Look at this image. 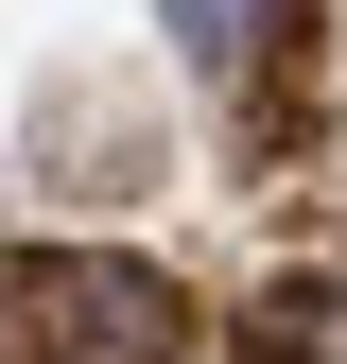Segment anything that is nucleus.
I'll return each mask as SVG.
<instances>
[{"label": "nucleus", "mask_w": 347, "mask_h": 364, "mask_svg": "<svg viewBox=\"0 0 347 364\" xmlns=\"http://www.w3.org/2000/svg\"><path fill=\"white\" fill-rule=\"evenodd\" d=\"M191 295L156 278V260H105V243H70V260H0V364H191Z\"/></svg>", "instance_id": "f257e3e1"}, {"label": "nucleus", "mask_w": 347, "mask_h": 364, "mask_svg": "<svg viewBox=\"0 0 347 364\" xmlns=\"http://www.w3.org/2000/svg\"><path fill=\"white\" fill-rule=\"evenodd\" d=\"M156 18H174V53H191L208 87H243L260 53H278V18H295V0H156Z\"/></svg>", "instance_id": "f03ea898"}]
</instances>
